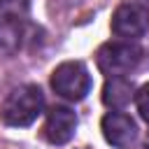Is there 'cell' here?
I'll return each instance as SVG.
<instances>
[{
    "mask_svg": "<svg viewBox=\"0 0 149 149\" xmlns=\"http://www.w3.org/2000/svg\"><path fill=\"white\" fill-rule=\"evenodd\" d=\"M44 109V95L35 84H23L16 86L7 93V98L2 100L0 107V116L7 126L14 128H23L30 126Z\"/></svg>",
    "mask_w": 149,
    "mask_h": 149,
    "instance_id": "6da1fadb",
    "label": "cell"
},
{
    "mask_svg": "<svg viewBox=\"0 0 149 149\" xmlns=\"http://www.w3.org/2000/svg\"><path fill=\"white\" fill-rule=\"evenodd\" d=\"M98 68L102 74L107 77H123L130 70L137 68V63L142 61V49L133 42V40H123V42H107L98 49Z\"/></svg>",
    "mask_w": 149,
    "mask_h": 149,
    "instance_id": "7a4b0ae2",
    "label": "cell"
},
{
    "mask_svg": "<svg viewBox=\"0 0 149 149\" xmlns=\"http://www.w3.org/2000/svg\"><path fill=\"white\" fill-rule=\"evenodd\" d=\"M51 88L56 95L70 102H79L91 91V74L81 61H65L51 72Z\"/></svg>",
    "mask_w": 149,
    "mask_h": 149,
    "instance_id": "3957f363",
    "label": "cell"
},
{
    "mask_svg": "<svg viewBox=\"0 0 149 149\" xmlns=\"http://www.w3.org/2000/svg\"><path fill=\"white\" fill-rule=\"evenodd\" d=\"M100 130H102L105 140L112 147H116V149H130L137 142V126H135V121L128 114L119 112V109H112V112H107L102 116Z\"/></svg>",
    "mask_w": 149,
    "mask_h": 149,
    "instance_id": "277c9868",
    "label": "cell"
},
{
    "mask_svg": "<svg viewBox=\"0 0 149 149\" xmlns=\"http://www.w3.org/2000/svg\"><path fill=\"white\" fill-rule=\"evenodd\" d=\"M149 26V16L144 12V7L135 5V2H126V5H119L114 16H112V33L116 37H123V40H137L144 35Z\"/></svg>",
    "mask_w": 149,
    "mask_h": 149,
    "instance_id": "5b68a950",
    "label": "cell"
},
{
    "mask_svg": "<svg viewBox=\"0 0 149 149\" xmlns=\"http://www.w3.org/2000/svg\"><path fill=\"white\" fill-rule=\"evenodd\" d=\"M74 130H77V114L70 107L56 105L47 112V119H44V126H42V135H44L47 142L65 144V142L72 140Z\"/></svg>",
    "mask_w": 149,
    "mask_h": 149,
    "instance_id": "8992f818",
    "label": "cell"
},
{
    "mask_svg": "<svg viewBox=\"0 0 149 149\" xmlns=\"http://www.w3.org/2000/svg\"><path fill=\"white\" fill-rule=\"evenodd\" d=\"M26 23L19 14H5L0 12V51L7 56H14L23 42H26Z\"/></svg>",
    "mask_w": 149,
    "mask_h": 149,
    "instance_id": "52a82bcc",
    "label": "cell"
},
{
    "mask_svg": "<svg viewBox=\"0 0 149 149\" xmlns=\"http://www.w3.org/2000/svg\"><path fill=\"white\" fill-rule=\"evenodd\" d=\"M130 98H135L133 84L126 77H109L102 86V102L112 109H121L130 102Z\"/></svg>",
    "mask_w": 149,
    "mask_h": 149,
    "instance_id": "ba28073f",
    "label": "cell"
},
{
    "mask_svg": "<svg viewBox=\"0 0 149 149\" xmlns=\"http://www.w3.org/2000/svg\"><path fill=\"white\" fill-rule=\"evenodd\" d=\"M135 105H137L140 116L149 123V84H142V86L135 91Z\"/></svg>",
    "mask_w": 149,
    "mask_h": 149,
    "instance_id": "9c48e42d",
    "label": "cell"
},
{
    "mask_svg": "<svg viewBox=\"0 0 149 149\" xmlns=\"http://www.w3.org/2000/svg\"><path fill=\"white\" fill-rule=\"evenodd\" d=\"M26 7H28L26 0H0V12L5 14H21L26 12Z\"/></svg>",
    "mask_w": 149,
    "mask_h": 149,
    "instance_id": "30bf717a",
    "label": "cell"
},
{
    "mask_svg": "<svg viewBox=\"0 0 149 149\" xmlns=\"http://www.w3.org/2000/svg\"><path fill=\"white\" fill-rule=\"evenodd\" d=\"M144 149H149V135H147V142H144Z\"/></svg>",
    "mask_w": 149,
    "mask_h": 149,
    "instance_id": "8fae6325",
    "label": "cell"
}]
</instances>
